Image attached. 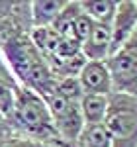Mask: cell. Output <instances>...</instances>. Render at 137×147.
<instances>
[{"label":"cell","instance_id":"6da1fadb","mask_svg":"<svg viewBox=\"0 0 137 147\" xmlns=\"http://www.w3.org/2000/svg\"><path fill=\"white\" fill-rule=\"evenodd\" d=\"M0 53L20 86L34 90L41 98L53 94L57 79L24 30L6 35L0 43Z\"/></svg>","mask_w":137,"mask_h":147},{"label":"cell","instance_id":"7a4b0ae2","mask_svg":"<svg viewBox=\"0 0 137 147\" xmlns=\"http://www.w3.org/2000/svg\"><path fill=\"white\" fill-rule=\"evenodd\" d=\"M10 124L18 136L32 137L35 141H41L53 147H67L61 141L57 129L53 125L45 100L30 88L18 86Z\"/></svg>","mask_w":137,"mask_h":147},{"label":"cell","instance_id":"3957f363","mask_svg":"<svg viewBox=\"0 0 137 147\" xmlns=\"http://www.w3.org/2000/svg\"><path fill=\"white\" fill-rule=\"evenodd\" d=\"M104 125L112 147H137V94L112 92Z\"/></svg>","mask_w":137,"mask_h":147},{"label":"cell","instance_id":"277c9868","mask_svg":"<svg viewBox=\"0 0 137 147\" xmlns=\"http://www.w3.org/2000/svg\"><path fill=\"white\" fill-rule=\"evenodd\" d=\"M114 92L137 94V30L118 51L106 59Z\"/></svg>","mask_w":137,"mask_h":147},{"label":"cell","instance_id":"5b68a950","mask_svg":"<svg viewBox=\"0 0 137 147\" xmlns=\"http://www.w3.org/2000/svg\"><path fill=\"white\" fill-rule=\"evenodd\" d=\"M77 79H79V84L82 88V94L110 96L114 92L112 77L106 67V61H86Z\"/></svg>","mask_w":137,"mask_h":147},{"label":"cell","instance_id":"8992f818","mask_svg":"<svg viewBox=\"0 0 137 147\" xmlns=\"http://www.w3.org/2000/svg\"><path fill=\"white\" fill-rule=\"evenodd\" d=\"M112 47L110 55L118 51L137 30V2H118L114 22H112Z\"/></svg>","mask_w":137,"mask_h":147},{"label":"cell","instance_id":"52a82bcc","mask_svg":"<svg viewBox=\"0 0 137 147\" xmlns=\"http://www.w3.org/2000/svg\"><path fill=\"white\" fill-rule=\"evenodd\" d=\"M112 47V28L104 24H94L90 35L80 45V53L86 61H106Z\"/></svg>","mask_w":137,"mask_h":147},{"label":"cell","instance_id":"ba28073f","mask_svg":"<svg viewBox=\"0 0 137 147\" xmlns=\"http://www.w3.org/2000/svg\"><path fill=\"white\" fill-rule=\"evenodd\" d=\"M67 2L63 0H37L30 2V22L32 28H49L63 12Z\"/></svg>","mask_w":137,"mask_h":147},{"label":"cell","instance_id":"9c48e42d","mask_svg":"<svg viewBox=\"0 0 137 147\" xmlns=\"http://www.w3.org/2000/svg\"><path fill=\"white\" fill-rule=\"evenodd\" d=\"M79 106H80V114H82L84 125L104 124L106 114H108V106H110V96H102V94H82Z\"/></svg>","mask_w":137,"mask_h":147},{"label":"cell","instance_id":"30bf717a","mask_svg":"<svg viewBox=\"0 0 137 147\" xmlns=\"http://www.w3.org/2000/svg\"><path fill=\"white\" fill-rule=\"evenodd\" d=\"M79 4L80 10L94 24L112 26L116 10H118V2H114V0H86V2H79Z\"/></svg>","mask_w":137,"mask_h":147},{"label":"cell","instance_id":"8fae6325","mask_svg":"<svg viewBox=\"0 0 137 147\" xmlns=\"http://www.w3.org/2000/svg\"><path fill=\"white\" fill-rule=\"evenodd\" d=\"M75 147H112V137L104 124L84 125Z\"/></svg>","mask_w":137,"mask_h":147},{"label":"cell","instance_id":"7c38bea8","mask_svg":"<svg viewBox=\"0 0 137 147\" xmlns=\"http://www.w3.org/2000/svg\"><path fill=\"white\" fill-rule=\"evenodd\" d=\"M20 84L16 82H6L0 80V116L6 118L10 122L12 112H14V104H16V90Z\"/></svg>","mask_w":137,"mask_h":147},{"label":"cell","instance_id":"4fadbf2b","mask_svg":"<svg viewBox=\"0 0 137 147\" xmlns=\"http://www.w3.org/2000/svg\"><path fill=\"white\" fill-rule=\"evenodd\" d=\"M92 26H94V22L80 10L79 16L75 18V24H73V37H75L77 43H80V45L84 43V39H86L92 32Z\"/></svg>","mask_w":137,"mask_h":147},{"label":"cell","instance_id":"5bb4252c","mask_svg":"<svg viewBox=\"0 0 137 147\" xmlns=\"http://www.w3.org/2000/svg\"><path fill=\"white\" fill-rule=\"evenodd\" d=\"M0 147H53V145H47V143H41V141H35L32 137H26V136H12L4 141H0Z\"/></svg>","mask_w":137,"mask_h":147},{"label":"cell","instance_id":"9a60e30c","mask_svg":"<svg viewBox=\"0 0 137 147\" xmlns=\"http://www.w3.org/2000/svg\"><path fill=\"white\" fill-rule=\"evenodd\" d=\"M16 136V131H14V127L8 120H2L0 118V141H4V139H8V137Z\"/></svg>","mask_w":137,"mask_h":147},{"label":"cell","instance_id":"2e32d148","mask_svg":"<svg viewBox=\"0 0 137 147\" xmlns=\"http://www.w3.org/2000/svg\"><path fill=\"white\" fill-rule=\"evenodd\" d=\"M0 80H6V82H16V79L12 77L10 69H8V65H6V61H4V57H2V53H0ZM18 84V82H16Z\"/></svg>","mask_w":137,"mask_h":147},{"label":"cell","instance_id":"e0dca14e","mask_svg":"<svg viewBox=\"0 0 137 147\" xmlns=\"http://www.w3.org/2000/svg\"><path fill=\"white\" fill-rule=\"evenodd\" d=\"M0 118H2V116H0ZM2 120H6V118H2Z\"/></svg>","mask_w":137,"mask_h":147}]
</instances>
